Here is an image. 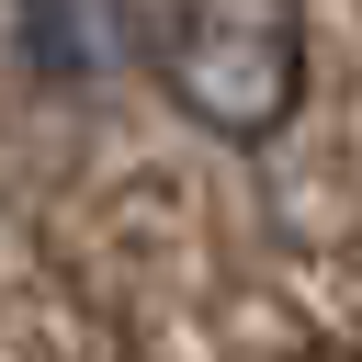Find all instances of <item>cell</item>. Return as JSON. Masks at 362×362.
I'll list each match as a JSON object with an SVG mask.
<instances>
[{"label": "cell", "mask_w": 362, "mask_h": 362, "mask_svg": "<svg viewBox=\"0 0 362 362\" xmlns=\"http://www.w3.org/2000/svg\"><path fill=\"white\" fill-rule=\"evenodd\" d=\"M158 90L226 147L283 136L305 102V11L294 0H170L158 11Z\"/></svg>", "instance_id": "1"}]
</instances>
